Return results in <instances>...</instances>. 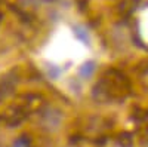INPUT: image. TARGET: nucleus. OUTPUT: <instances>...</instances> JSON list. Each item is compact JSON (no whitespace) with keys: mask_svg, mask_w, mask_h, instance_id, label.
Returning a JSON list of instances; mask_svg holds the SVG:
<instances>
[{"mask_svg":"<svg viewBox=\"0 0 148 147\" xmlns=\"http://www.w3.org/2000/svg\"><path fill=\"white\" fill-rule=\"evenodd\" d=\"M92 70H93V64L90 63V61H88V63H84L80 67V75H83L84 77H88V76L92 75Z\"/></svg>","mask_w":148,"mask_h":147,"instance_id":"f257e3e1","label":"nucleus"}]
</instances>
